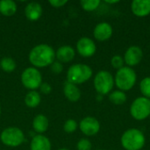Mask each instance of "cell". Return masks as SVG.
<instances>
[{
    "mask_svg": "<svg viewBox=\"0 0 150 150\" xmlns=\"http://www.w3.org/2000/svg\"><path fill=\"white\" fill-rule=\"evenodd\" d=\"M76 52L70 46H62L59 47L55 53L56 58L60 62H69L75 57Z\"/></svg>",
    "mask_w": 150,
    "mask_h": 150,
    "instance_id": "obj_15",
    "label": "cell"
},
{
    "mask_svg": "<svg viewBox=\"0 0 150 150\" xmlns=\"http://www.w3.org/2000/svg\"><path fill=\"white\" fill-rule=\"evenodd\" d=\"M149 33H150V31H149Z\"/></svg>",
    "mask_w": 150,
    "mask_h": 150,
    "instance_id": "obj_36",
    "label": "cell"
},
{
    "mask_svg": "<svg viewBox=\"0 0 150 150\" xmlns=\"http://www.w3.org/2000/svg\"><path fill=\"white\" fill-rule=\"evenodd\" d=\"M0 139L2 142L10 147H18L25 141V136L23 132L18 127H8L4 129L1 135Z\"/></svg>",
    "mask_w": 150,
    "mask_h": 150,
    "instance_id": "obj_7",
    "label": "cell"
},
{
    "mask_svg": "<svg viewBox=\"0 0 150 150\" xmlns=\"http://www.w3.org/2000/svg\"><path fill=\"white\" fill-rule=\"evenodd\" d=\"M137 82V74L133 68L124 66L117 70L114 76V83L118 90L128 91L132 90Z\"/></svg>",
    "mask_w": 150,
    "mask_h": 150,
    "instance_id": "obj_3",
    "label": "cell"
},
{
    "mask_svg": "<svg viewBox=\"0 0 150 150\" xmlns=\"http://www.w3.org/2000/svg\"><path fill=\"white\" fill-rule=\"evenodd\" d=\"M140 91L142 94V97L150 99V76H146L141 81Z\"/></svg>",
    "mask_w": 150,
    "mask_h": 150,
    "instance_id": "obj_24",
    "label": "cell"
},
{
    "mask_svg": "<svg viewBox=\"0 0 150 150\" xmlns=\"http://www.w3.org/2000/svg\"><path fill=\"white\" fill-rule=\"evenodd\" d=\"M92 69L86 64L77 63L69 67L67 72V81L74 84H81L87 82L92 76Z\"/></svg>",
    "mask_w": 150,
    "mask_h": 150,
    "instance_id": "obj_4",
    "label": "cell"
},
{
    "mask_svg": "<svg viewBox=\"0 0 150 150\" xmlns=\"http://www.w3.org/2000/svg\"><path fill=\"white\" fill-rule=\"evenodd\" d=\"M31 150H51V143L46 136L38 134L31 142Z\"/></svg>",
    "mask_w": 150,
    "mask_h": 150,
    "instance_id": "obj_17",
    "label": "cell"
},
{
    "mask_svg": "<svg viewBox=\"0 0 150 150\" xmlns=\"http://www.w3.org/2000/svg\"><path fill=\"white\" fill-rule=\"evenodd\" d=\"M94 88L96 91L101 95H108L112 91L114 83V76L107 70H100L94 77Z\"/></svg>",
    "mask_w": 150,
    "mask_h": 150,
    "instance_id": "obj_5",
    "label": "cell"
},
{
    "mask_svg": "<svg viewBox=\"0 0 150 150\" xmlns=\"http://www.w3.org/2000/svg\"><path fill=\"white\" fill-rule=\"evenodd\" d=\"M40 91L44 94H49L52 90L51 86L47 83H42L40 86Z\"/></svg>",
    "mask_w": 150,
    "mask_h": 150,
    "instance_id": "obj_30",
    "label": "cell"
},
{
    "mask_svg": "<svg viewBox=\"0 0 150 150\" xmlns=\"http://www.w3.org/2000/svg\"><path fill=\"white\" fill-rule=\"evenodd\" d=\"M120 143L125 150H142L145 146L146 137L141 130L130 128L122 134Z\"/></svg>",
    "mask_w": 150,
    "mask_h": 150,
    "instance_id": "obj_2",
    "label": "cell"
},
{
    "mask_svg": "<svg viewBox=\"0 0 150 150\" xmlns=\"http://www.w3.org/2000/svg\"><path fill=\"white\" fill-rule=\"evenodd\" d=\"M0 113H1V107H0Z\"/></svg>",
    "mask_w": 150,
    "mask_h": 150,
    "instance_id": "obj_33",
    "label": "cell"
},
{
    "mask_svg": "<svg viewBox=\"0 0 150 150\" xmlns=\"http://www.w3.org/2000/svg\"><path fill=\"white\" fill-rule=\"evenodd\" d=\"M76 49L81 56L88 58L95 54L97 51V46L96 43L91 38L83 37L77 41Z\"/></svg>",
    "mask_w": 150,
    "mask_h": 150,
    "instance_id": "obj_11",
    "label": "cell"
},
{
    "mask_svg": "<svg viewBox=\"0 0 150 150\" xmlns=\"http://www.w3.org/2000/svg\"><path fill=\"white\" fill-rule=\"evenodd\" d=\"M129 112L131 116L138 121L146 120L150 116V99L142 96L136 98L131 104Z\"/></svg>",
    "mask_w": 150,
    "mask_h": 150,
    "instance_id": "obj_6",
    "label": "cell"
},
{
    "mask_svg": "<svg viewBox=\"0 0 150 150\" xmlns=\"http://www.w3.org/2000/svg\"><path fill=\"white\" fill-rule=\"evenodd\" d=\"M123 58L125 64L127 67L133 68L142 61L143 51L139 46H131L126 50Z\"/></svg>",
    "mask_w": 150,
    "mask_h": 150,
    "instance_id": "obj_9",
    "label": "cell"
},
{
    "mask_svg": "<svg viewBox=\"0 0 150 150\" xmlns=\"http://www.w3.org/2000/svg\"><path fill=\"white\" fill-rule=\"evenodd\" d=\"M59 150H69V149H59Z\"/></svg>",
    "mask_w": 150,
    "mask_h": 150,
    "instance_id": "obj_32",
    "label": "cell"
},
{
    "mask_svg": "<svg viewBox=\"0 0 150 150\" xmlns=\"http://www.w3.org/2000/svg\"><path fill=\"white\" fill-rule=\"evenodd\" d=\"M48 2H49V4H50L52 6H54V7H55V8L62 7V6L65 5V4L68 3L67 0H49Z\"/></svg>",
    "mask_w": 150,
    "mask_h": 150,
    "instance_id": "obj_29",
    "label": "cell"
},
{
    "mask_svg": "<svg viewBox=\"0 0 150 150\" xmlns=\"http://www.w3.org/2000/svg\"><path fill=\"white\" fill-rule=\"evenodd\" d=\"M33 127L37 133H44L48 128V120L44 115H38L33 121Z\"/></svg>",
    "mask_w": 150,
    "mask_h": 150,
    "instance_id": "obj_18",
    "label": "cell"
},
{
    "mask_svg": "<svg viewBox=\"0 0 150 150\" xmlns=\"http://www.w3.org/2000/svg\"><path fill=\"white\" fill-rule=\"evenodd\" d=\"M21 82L25 88L35 90L40 88V84L42 83L41 74L35 68H27L21 75Z\"/></svg>",
    "mask_w": 150,
    "mask_h": 150,
    "instance_id": "obj_8",
    "label": "cell"
},
{
    "mask_svg": "<svg viewBox=\"0 0 150 150\" xmlns=\"http://www.w3.org/2000/svg\"><path fill=\"white\" fill-rule=\"evenodd\" d=\"M55 57L54 50L47 44H40L34 47L29 54L30 62L38 68L51 65L54 62Z\"/></svg>",
    "mask_w": 150,
    "mask_h": 150,
    "instance_id": "obj_1",
    "label": "cell"
},
{
    "mask_svg": "<svg viewBox=\"0 0 150 150\" xmlns=\"http://www.w3.org/2000/svg\"><path fill=\"white\" fill-rule=\"evenodd\" d=\"M111 65L112 66L113 69H115L117 70L123 68L125 66V62H124L123 56H121L120 54L113 55L111 59Z\"/></svg>",
    "mask_w": 150,
    "mask_h": 150,
    "instance_id": "obj_25",
    "label": "cell"
},
{
    "mask_svg": "<svg viewBox=\"0 0 150 150\" xmlns=\"http://www.w3.org/2000/svg\"><path fill=\"white\" fill-rule=\"evenodd\" d=\"M79 128L81 132L86 136H94L98 134L100 130V123L94 117H85L83 118L80 124Z\"/></svg>",
    "mask_w": 150,
    "mask_h": 150,
    "instance_id": "obj_10",
    "label": "cell"
},
{
    "mask_svg": "<svg viewBox=\"0 0 150 150\" xmlns=\"http://www.w3.org/2000/svg\"><path fill=\"white\" fill-rule=\"evenodd\" d=\"M25 14L29 20L35 21L40 18L42 14V7L39 3L36 2L29 3L25 9Z\"/></svg>",
    "mask_w": 150,
    "mask_h": 150,
    "instance_id": "obj_14",
    "label": "cell"
},
{
    "mask_svg": "<svg viewBox=\"0 0 150 150\" xmlns=\"http://www.w3.org/2000/svg\"><path fill=\"white\" fill-rule=\"evenodd\" d=\"M133 14L139 18H144L150 14V0H134L131 4Z\"/></svg>",
    "mask_w": 150,
    "mask_h": 150,
    "instance_id": "obj_13",
    "label": "cell"
},
{
    "mask_svg": "<svg viewBox=\"0 0 150 150\" xmlns=\"http://www.w3.org/2000/svg\"><path fill=\"white\" fill-rule=\"evenodd\" d=\"M63 69V66L60 62H54L51 64V70L54 74H60Z\"/></svg>",
    "mask_w": 150,
    "mask_h": 150,
    "instance_id": "obj_28",
    "label": "cell"
},
{
    "mask_svg": "<svg viewBox=\"0 0 150 150\" xmlns=\"http://www.w3.org/2000/svg\"><path fill=\"white\" fill-rule=\"evenodd\" d=\"M109 100L116 105H121L127 102V97L126 92L120 90H115L109 94Z\"/></svg>",
    "mask_w": 150,
    "mask_h": 150,
    "instance_id": "obj_20",
    "label": "cell"
},
{
    "mask_svg": "<svg viewBox=\"0 0 150 150\" xmlns=\"http://www.w3.org/2000/svg\"><path fill=\"white\" fill-rule=\"evenodd\" d=\"M98 150H104V149H98Z\"/></svg>",
    "mask_w": 150,
    "mask_h": 150,
    "instance_id": "obj_34",
    "label": "cell"
},
{
    "mask_svg": "<svg viewBox=\"0 0 150 150\" xmlns=\"http://www.w3.org/2000/svg\"><path fill=\"white\" fill-rule=\"evenodd\" d=\"M0 67L5 72H12L16 68V62L10 57H4L0 62Z\"/></svg>",
    "mask_w": 150,
    "mask_h": 150,
    "instance_id": "obj_22",
    "label": "cell"
},
{
    "mask_svg": "<svg viewBox=\"0 0 150 150\" xmlns=\"http://www.w3.org/2000/svg\"><path fill=\"white\" fill-rule=\"evenodd\" d=\"M25 103L28 107L34 108L37 107L40 103V96L37 91H30L26 94L25 98Z\"/></svg>",
    "mask_w": 150,
    "mask_h": 150,
    "instance_id": "obj_21",
    "label": "cell"
},
{
    "mask_svg": "<svg viewBox=\"0 0 150 150\" xmlns=\"http://www.w3.org/2000/svg\"><path fill=\"white\" fill-rule=\"evenodd\" d=\"M76 128H77V123L75 120H72V119L68 120L63 126V130L68 134L74 133L76 130Z\"/></svg>",
    "mask_w": 150,
    "mask_h": 150,
    "instance_id": "obj_26",
    "label": "cell"
},
{
    "mask_svg": "<svg viewBox=\"0 0 150 150\" xmlns=\"http://www.w3.org/2000/svg\"><path fill=\"white\" fill-rule=\"evenodd\" d=\"M105 2L106 4H118V3H120V1H119V0H113V1L105 0Z\"/></svg>",
    "mask_w": 150,
    "mask_h": 150,
    "instance_id": "obj_31",
    "label": "cell"
},
{
    "mask_svg": "<svg viewBox=\"0 0 150 150\" xmlns=\"http://www.w3.org/2000/svg\"><path fill=\"white\" fill-rule=\"evenodd\" d=\"M149 118H150V116H149Z\"/></svg>",
    "mask_w": 150,
    "mask_h": 150,
    "instance_id": "obj_35",
    "label": "cell"
},
{
    "mask_svg": "<svg viewBox=\"0 0 150 150\" xmlns=\"http://www.w3.org/2000/svg\"><path fill=\"white\" fill-rule=\"evenodd\" d=\"M100 3L99 0H82L80 2L82 8L86 11H93L97 10Z\"/></svg>",
    "mask_w": 150,
    "mask_h": 150,
    "instance_id": "obj_23",
    "label": "cell"
},
{
    "mask_svg": "<svg viewBox=\"0 0 150 150\" xmlns=\"http://www.w3.org/2000/svg\"><path fill=\"white\" fill-rule=\"evenodd\" d=\"M77 150H91L92 145L88 139H81L76 145Z\"/></svg>",
    "mask_w": 150,
    "mask_h": 150,
    "instance_id": "obj_27",
    "label": "cell"
},
{
    "mask_svg": "<svg viewBox=\"0 0 150 150\" xmlns=\"http://www.w3.org/2000/svg\"><path fill=\"white\" fill-rule=\"evenodd\" d=\"M63 92L65 97L71 102H76L81 98V91L79 88L69 82H66L63 86Z\"/></svg>",
    "mask_w": 150,
    "mask_h": 150,
    "instance_id": "obj_16",
    "label": "cell"
},
{
    "mask_svg": "<svg viewBox=\"0 0 150 150\" xmlns=\"http://www.w3.org/2000/svg\"><path fill=\"white\" fill-rule=\"evenodd\" d=\"M17 11V4L11 0L0 1V13L4 16H12Z\"/></svg>",
    "mask_w": 150,
    "mask_h": 150,
    "instance_id": "obj_19",
    "label": "cell"
},
{
    "mask_svg": "<svg viewBox=\"0 0 150 150\" xmlns=\"http://www.w3.org/2000/svg\"><path fill=\"white\" fill-rule=\"evenodd\" d=\"M113 29L112 26L107 22L98 23L93 30V36L98 41H106L112 36Z\"/></svg>",
    "mask_w": 150,
    "mask_h": 150,
    "instance_id": "obj_12",
    "label": "cell"
}]
</instances>
